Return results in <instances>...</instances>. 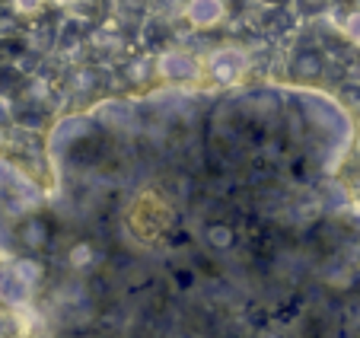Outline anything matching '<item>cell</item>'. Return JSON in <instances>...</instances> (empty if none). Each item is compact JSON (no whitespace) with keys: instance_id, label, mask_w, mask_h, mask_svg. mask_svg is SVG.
I'll return each instance as SVG.
<instances>
[{"instance_id":"2","label":"cell","mask_w":360,"mask_h":338,"mask_svg":"<svg viewBox=\"0 0 360 338\" xmlns=\"http://www.w3.org/2000/svg\"><path fill=\"white\" fill-rule=\"evenodd\" d=\"M345 29H347V35H351L354 42H360V13H351V16H347Z\"/></svg>"},{"instance_id":"1","label":"cell","mask_w":360,"mask_h":338,"mask_svg":"<svg viewBox=\"0 0 360 338\" xmlns=\"http://www.w3.org/2000/svg\"><path fill=\"white\" fill-rule=\"evenodd\" d=\"M224 16V0H191L188 4V20L195 26H214Z\"/></svg>"}]
</instances>
